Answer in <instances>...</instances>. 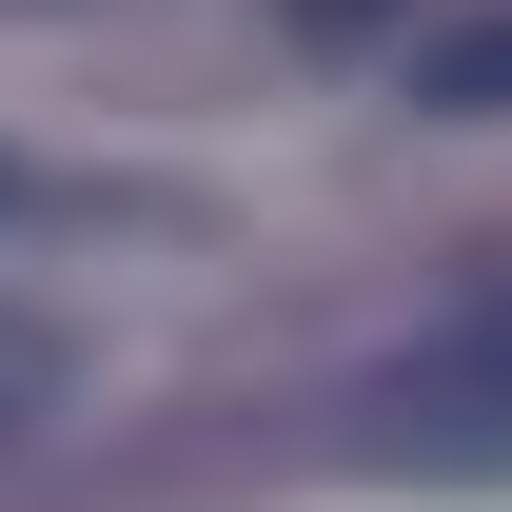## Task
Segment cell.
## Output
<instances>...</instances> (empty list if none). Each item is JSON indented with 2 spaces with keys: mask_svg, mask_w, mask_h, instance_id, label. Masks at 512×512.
Here are the masks:
<instances>
[{
  "mask_svg": "<svg viewBox=\"0 0 512 512\" xmlns=\"http://www.w3.org/2000/svg\"><path fill=\"white\" fill-rule=\"evenodd\" d=\"M60 375H79V355H60V316H20V296H0V453L60 414Z\"/></svg>",
  "mask_w": 512,
  "mask_h": 512,
  "instance_id": "cell-3",
  "label": "cell"
},
{
  "mask_svg": "<svg viewBox=\"0 0 512 512\" xmlns=\"http://www.w3.org/2000/svg\"><path fill=\"white\" fill-rule=\"evenodd\" d=\"M355 453L375 473H453V493H512V296H473L414 355H375L355 375Z\"/></svg>",
  "mask_w": 512,
  "mask_h": 512,
  "instance_id": "cell-1",
  "label": "cell"
},
{
  "mask_svg": "<svg viewBox=\"0 0 512 512\" xmlns=\"http://www.w3.org/2000/svg\"><path fill=\"white\" fill-rule=\"evenodd\" d=\"M375 20H394V0H296V40H375Z\"/></svg>",
  "mask_w": 512,
  "mask_h": 512,
  "instance_id": "cell-4",
  "label": "cell"
},
{
  "mask_svg": "<svg viewBox=\"0 0 512 512\" xmlns=\"http://www.w3.org/2000/svg\"><path fill=\"white\" fill-rule=\"evenodd\" d=\"M414 99H434V119H512V0H473V20L414 40Z\"/></svg>",
  "mask_w": 512,
  "mask_h": 512,
  "instance_id": "cell-2",
  "label": "cell"
}]
</instances>
